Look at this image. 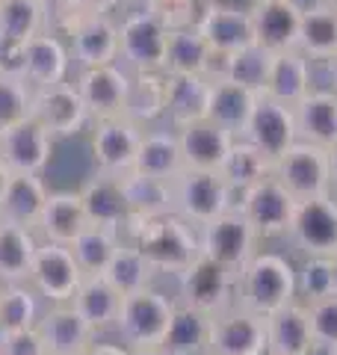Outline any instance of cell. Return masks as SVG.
Wrapping results in <instances>:
<instances>
[{"label":"cell","mask_w":337,"mask_h":355,"mask_svg":"<svg viewBox=\"0 0 337 355\" xmlns=\"http://www.w3.org/2000/svg\"><path fill=\"white\" fill-rule=\"evenodd\" d=\"M198 33L207 39L210 48L225 51V53H237L257 42L249 9L225 6V3H213L207 9V15L198 24Z\"/></svg>","instance_id":"27"},{"label":"cell","mask_w":337,"mask_h":355,"mask_svg":"<svg viewBox=\"0 0 337 355\" xmlns=\"http://www.w3.org/2000/svg\"><path fill=\"white\" fill-rule=\"evenodd\" d=\"M219 172L234 190H249L257 181L273 175V157H266V154L245 137H237Z\"/></svg>","instance_id":"40"},{"label":"cell","mask_w":337,"mask_h":355,"mask_svg":"<svg viewBox=\"0 0 337 355\" xmlns=\"http://www.w3.org/2000/svg\"><path fill=\"white\" fill-rule=\"evenodd\" d=\"M290 246L302 254H337V196H317L296 202V214L287 231Z\"/></svg>","instance_id":"11"},{"label":"cell","mask_w":337,"mask_h":355,"mask_svg":"<svg viewBox=\"0 0 337 355\" xmlns=\"http://www.w3.org/2000/svg\"><path fill=\"white\" fill-rule=\"evenodd\" d=\"M293 302H299L296 266L290 263L287 254L257 249L237 272V305L269 317Z\"/></svg>","instance_id":"2"},{"label":"cell","mask_w":337,"mask_h":355,"mask_svg":"<svg viewBox=\"0 0 337 355\" xmlns=\"http://www.w3.org/2000/svg\"><path fill=\"white\" fill-rule=\"evenodd\" d=\"M77 193H80L89 225L112 228L119 234H125V228L133 222V214H130V205H128V196H125V187H121L119 175L95 172Z\"/></svg>","instance_id":"20"},{"label":"cell","mask_w":337,"mask_h":355,"mask_svg":"<svg viewBox=\"0 0 337 355\" xmlns=\"http://www.w3.org/2000/svg\"><path fill=\"white\" fill-rule=\"evenodd\" d=\"M0 355H48L42 343L39 329H21V331H3L0 335Z\"/></svg>","instance_id":"50"},{"label":"cell","mask_w":337,"mask_h":355,"mask_svg":"<svg viewBox=\"0 0 337 355\" xmlns=\"http://www.w3.org/2000/svg\"><path fill=\"white\" fill-rule=\"evenodd\" d=\"M266 335L269 352L273 355H308L313 347V331L308 305L293 302L266 317Z\"/></svg>","instance_id":"32"},{"label":"cell","mask_w":337,"mask_h":355,"mask_svg":"<svg viewBox=\"0 0 337 355\" xmlns=\"http://www.w3.org/2000/svg\"><path fill=\"white\" fill-rule=\"evenodd\" d=\"M74 86L92 121L125 116L128 92H130V71L121 62L98 65V69H77Z\"/></svg>","instance_id":"14"},{"label":"cell","mask_w":337,"mask_h":355,"mask_svg":"<svg viewBox=\"0 0 337 355\" xmlns=\"http://www.w3.org/2000/svg\"><path fill=\"white\" fill-rule=\"evenodd\" d=\"M48 30L44 0H0V71L21 74V48Z\"/></svg>","instance_id":"13"},{"label":"cell","mask_w":337,"mask_h":355,"mask_svg":"<svg viewBox=\"0 0 337 355\" xmlns=\"http://www.w3.org/2000/svg\"><path fill=\"white\" fill-rule=\"evenodd\" d=\"M30 119L51 133L53 139L71 137V133L83 130L89 119V110L83 104L77 86L62 80L53 86H39L33 89V107H30Z\"/></svg>","instance_id":"16"},{"label":"cell","mask_w":337,"mask_h":355,"mask_svg":"<svg viewBox=\"0 0 337 355\" xmlns=\"http://www.w3.org/2000/svg\"><path fill=\"white\" fill-rule=\"evenodd\" d=\"M266 355H273V352H266Z\"/></svg>","instance_id":"60"},{"label":"cell","mask_w":337,"mask_h":355,"mask_svg":"<svg viewBox=\"0 0 337 355\" xmlns=\"http://www.w3.org/2000/svg\"><path fill=\"white\" fill-rule=\"evenodd\" d=\"M175 187V214L184 216L189 225H207L216 216L237 210L240 190L225 181L222 172L207 169H184L172 181Z\"/></svg>","instance_id":"4"},{"label":"cell","mask_w":337,"mask_h":355,"mask_svg":"<svg viewBox=\"0 0 337 355\" xmlns=\"http://www.w3.org/2000/svg\"><path fill=\"white\" fill-rule=\"evenodd\" d=\"M33 86L21 74L0 71V130L30 119Z\"/></svg>","instance_id":"47"},{"label":"cell","mask_w":337,"mask_h":355,"mask_svg":"<svg viewBox=\"0 0 337 355\" xmlns=\"http://www.w3.org/2000/svg\"><path fill=\"white\" fill-rule=\"evenodd\" d=\"M273 60H275V53L266 51L263 44L254 42V44H249V48L231 53L228 80L243 83V86H249V89H254V92L263 95L266 80H269V71H273Z\"/></svg>","instance_id":"46"},{"label":"cell","mask_w":337,"mask_h":355,"mask_svg":"<svg viewBox=\"0 0 337 355\" xmlns=\"http://www.w3.org/2000/svg\"><path fill=\"white\" fill-rule=\"evenodd\" d=\"M69 36L71 65H77V69H98V65L119 62V24L110 15H83Z\"/></svg>","instance_id":"22"},{"label":"cell","mask_w":337,"mask_h":355,"mask_svg":"<svg viewBox=\"0 0 337 355\" xmlns=\"http://www.w3.org/2000/svg\"><path fill=\"white\" fill-rule=\"evenodd\" d=\"M329 172H331V193L337 196V142L329 148Z\"/></svg>","instance_id":"53"},{"label":"cell","mask_w":337,"mask_h":355,"mask_svg":"<svg viewBox=\"0 0 337 355\" xmlns=\"http://www.w3.org/2000/svg\"><path fill=\"white\" fill-rule=\"evenodd\" d=\"M210 57V44L198 33V27H184V30H168V44H166V74H205V65Z\"/></svg>","instance_id":"42"},{"label":"cell","mask_w":337,"mask_h":355,"mask_svg":"<svg viewBox=\"0 0 337 355\" xmlns=\"http://www.w3.org/2000/svg\"><path fill=\"white\" fill-rule=\"evenodd\" d=\"M249 12L257 44L273 53L299 48L302 15H305V6L299 0H254Z\"/></svg>","instance_id":"19"},{"label":"cell","mask_w":337,"mask_h":355,"mask_svg":"<svg viewBox=\"0 0 337 355\" xmlns=\"http://www.w3.org/2000/svg\"><path fill=\"white\" fill-rule=\"evenodd\" d=\"M178 302L216 317L219 311L237 305V272L210 261L207 254L198 258L178 275Z\"/></svg>","instance_id":"5"},{"label":"cell","mask_w":337,"mask_h":355,"mask_svg":"<svg viewBox=\"0 0 337 355\" xmlns=\"http://www.w3.org/2000/svg\"><path fill=\"white\" fill-rule=\"evenodd\" d=\"M210 95H213V80H207L205 74H168L166 125L178 130L184 125L207 119Z\"/></svg>","instance_id":"28"},{"label":"cell","mask_w":337,"mask_h":355,"mask_svg":"<svg viewBox=\"0 0 337 355\" xmlns=\"http://www.w3.org/2000/svg\"><path fill=\"white\" fill-rule=\"evenodd\" d=\"M36 329L48 355H83L98 340L95 329L86 323L71 302L48 305L42 311Z\"/></svg>","instance_id":"21"},{"label":"cell","mask_w":337,"mask_h":355,"mask_svg":"<svg viewBox=\"0 0 337 355\" xmlns=\"http://www.w3.org/2000/svg\"><path fill=\"white\" fill-rule=\"evenodd\" d=\"M257 98H261V92H254L249 86L234 83V80H219V83H213L207 119L216 121L219 128L231 130L234 137H243L257 107Z\"/></svg>","instance_id":"33"},{"label":"cell","mask_w":337,"mask_h":355,"mask_svg":"<svg viewBox=\"0 0 337 355\" xmlns=\"http://www.w3.org/2000/svg\"><path fill=\"white\" fill-rule=\"evenodd\" d=\"M53 157V137L39 121L24 119L0 130V160L15 175H42Z\"/></svg>","instance_id":"17"},{"label":"cell","mask_w":337,"mask_h":355,"mask_svg":"<svg viewBox=\"0 0 337 355\" xmlns=\"http://www.w3.org/2000/svg\"><path fill=\"white\" fill-rule=\"evenodd\" d=\"M296 113V130L302 142L331 148L337 142V92L313 86L311 92L293 107Z\"/></svg>","instance_id":"26"},{"label":"cell","mask_w":337,"mask_h":355,"mask_svg":"<svg viewBox=\"0 0 337 355\" xmlns=\"http://www.w3.org/2000/svg\"><path fill=\"white\" fill-rule=\"evenodd\" d=\"M168 27L151 9L130 12L119 24V62L133 71H163Z\"/></svg>","instance_id":"6"},{"label":"cell","mask_w":337,"mask_h":355,"mask_svg":"<svg viewBox=\"0 0 337 355\" xmlns=\"http://www.w3.org/2000/svg\"><path fill=\"white\" fill-rule=\"evenodd\" d=\"M142 125H137L128 116H116V119H104L95 121L92 130V160H95V172H107V175H128L137 166V154H139V142H142Z\"/></svg>","instance_id":"15"},{"label":"cell","mask_w":337,"mask_h":355,"mask_svg":"<svg viewBox=\"0 0 337 355\" xmlns=\"http://www.w3.org/2000/svg\"><path fill=\"white\" fill-rule=\"evenodd\" d=\"M48 196L51 193L42 181V175H12V181L3 193V202H0V219H9L24 228H36Z\"/></svg>","instance_id":"35"},{"label":"cell","mask_w":337,"mask_h":355,"mask_svg":"<svg viewBox=\"0 0 337 355\" xmlns=\"http://www.w3.org/2000/svg\"><path fill=\"white\" fill-rule=\"evenodd\" d=\"M184 169H187V163H184L181 137H178V130L172 125L145 128L133 172L151 175V178H163V181H175V178L181 175Z\"/></svg>","instance_id":"25"},{"label":"cell","mask_w":337,"mask_h":355,"mask_svg":"<svg viewBox=\"0 0 337 355\" xmlns=\"http://www.w3.org/2000/svg\"><path fill=\"white\" fill-rule=\"evenodd\" d=\"M178 299L157 287H142L137 293L121 296V311L116 320V331L128 349L137 347H157L163 343L168 323L175 317Z\"/></svg>","instance_id":"3"},{"label":"cell","mask_w":337,"mask_h":355,"mask_svg":"<svg viewBox=\"0 0 337 355\" xmlns=\"http://www.w3.org/2000/svg\"><path fill=\"white\" fill-rule=\"evenodd\" d=\"M308 355H337V347H331V343H317L313 340V347Z\"/></svg>","instance_id":"56"},{"label":"cell","mask_w":337,"mask_h":355,"mask_svg":"<svg viewBox=\"0 0 337 355\" xmlns=\"http://www.w3.org/2000/svg\"><path fill=\"white\" fill-rule=\"evenodd\" d=\"M299 51L311 62H331L337 57V9L329 3L305 6L299 33Z\"/></svg>","instance_id":"37"},{"label":"cell","mask_w":337,"mask_h":355,"mask_svg":"<svg viewBox=\"0 0 337 355\" xmlns=\"http://www.w3.org/2000/svg\"><path fill=\"white\" fill-rule=\"evenodd\" d=\"M69 71H71V51L65 48V42L53 30L39 33L21 48V77L33 89L69 80Z\"/></svg>","instance_id":"23"},{"label":"cell","mask_w":337,"mask_h":355,"mask_svg":"<svg viewBox=\"0 0 337 355\" xmlns=\"http://www.w3.org/2000/svg\"><path fill=\"white\" fill-rule=\"evenodd\" d=\"M331 263H334V293H337V254L331 258Z\"/></svg>","instance_id":"58"},{"label":"cell","mask_w":337,"mask_h":355,"mask_svg":"<svg viewBox=\"0 0 337 355\" xmlns=\"http://www.w3.org/2000/svg\"><path fill=\"white\" fill-rule=\"evenodd\" d=\"M269 335L266 317L243 305H231L210 320V352L207 355H266Z\"/></svg>","instance_id":"12"},{"label":"cell","mask_w":337,"mask_h":355,"mask_svg":"<svg viewBox=\"0 0 337 355\" xmlns=\"http://www.w3.org/2000/svg\"><path fill=\"white\" fill-rule=\"evenodd\" d=\"M86 225H89V219L80 202V193H51L33 231H36L39 240L71 246Z\"/></svg>","instance_id":"29"},{"label":"cell","mask_w":337,"mask_h":355,"mask_svg":"<svg viewBox=\"0 0 337 355\" xmlns=\"http://www.w3.org/2000/svg\"><path fill=\"white\" fill-rule=\"evenodd\" d=\"M125 240L137 246L145 261L154 266L157 275H181L201 254L198 228L189 225L184 216L163 214L151 219H133L125 228Z\"/></svg>","instance_id":"1"},{"label":"cell","mask_w":337,"mask_h":355,"mask_svg":"<svg viewBox=\"0 0 337 355\" xmlns=\"http://www.w3.org/2000/svg\"><path fill=\"white\" fill-rule=\"evenodd\" d=\"M325 65H329V83H331V89L337 92V57L331 62H325Z\"/></svg>","instance_id":"57"},{"label":"cell","mask_w":337,"mask_h":355,"mask_svg":"<svg viewBox=\"0 0 337 355\" xmlns=\"http://www.w3.org/2000/svg\"><path fill=\"white\" fill-rule=\"evenodd\" d=\"M39 293L27 282L0 284V331L33 329L42 317Z\"/></svg>","instance_id":"44"},{"label":"cell","mask_w":337,"mask_h":355,"mask_svg":"<svg viewBox=\"0 0 337 355\" xmlns=\"http://www.w3.org/2000/svg\"><path fill=\"white\" fill-rule=\"evenodd\" d=\"M213 3L216 0H145V9H151L168 30H184L198 27Z\"/></svg>","instance_id":"48"},{"label":"cell","mask_w":337,"mask_h":355,"mask_svg":"<svg viewBox=\"0 0 337 355\" xmlns=\"http://www.w3.org/2000/svg\"><path fill=\"white\" fill-rule=\"evenodd\" d=\"M80 282H83V272L77 266L71 249L60 246V243L39 240V249L33 254V263L27 272V284L33 291L48 305H62V302H71Z\"/></svg>","instance_id":"10"},{"label":"cell","mask_w":337,"mask_h":355,"mask_svg":"<svg viewBox=\"0 0 337 355\" xmlns=\"http://www.w3.org/2000/svg\"><path fill=\"white\" fill-rule=\"evenodd\" d=\"M104 279L116 287L121 296H128V293L142 291V287H151L157 272H154V266L145 261V254L133 246L130 240H125L119 246V252L112 254L110 266L104 270Z\"/></svg>","instance_id":"43"},{"label":"cell","mask_w":337,"mask_h":355,"mask_svg":"<svg viewBox=\"0 0 337 355\" xmlns=\"http://www.w3.org/2000/svg\"><path fill=\"white\" fill-rule=\"evenodd\" d=\"M311 89H313V62L305 53L299 48L275 53L263 95L275 98V101L287 104V107H296Z\"/></svg>","instance_id":"30"},{"label":"cell","mask_w":337,"mask_h":355,"mask_svg":"<svg viewBox=\"0 0 337 355\" xmlns=\"http://www.w3.org/2000/svg\"><path fill=\"white\" fill-rule=\"evenodd\" d=\"M168 107V74L166 71H133L125 116L137 125L148 128L154 121L166 119Z\"/></svg>","instance_id":"34"},{"label":"cell","mask_w":337,"mask_h":355,"mask_svg":"<svg viewBox=\"0 0 337 355\" xmlns=\"http://www.w3.org/2000/svg\"><path fill=\"white\" fill-rule=\"evenodd\" d=\"M178 137H181V151H184L187 169H207V172L222 169L234 139H237L231 130L219 128L216 121H210V119L178 128Z\"/></svg>","instance_id":"24"},{"label":"cell","mask_w":337,"mask_h":355,"mask_svg":"<svg viewBox=\"0 0 337 355\" xmlns=\"http://www.w3.org/2000/svg\"><path fill=\"white\" fill-rule=\"evenodd\" d=\"M334 293V263L325 254H305L296 266V299L313 305Z\"/></svg>","instance_id":"45"},{"label":"cell","mask_w":337,"mask_h":355,"mask_svg":"<svg viewBox=\"0 0 337 355\" xmlns=\"http://www.w3.org/2000/svg\"><path fill=\"white\" fill-rule=\"evenodd\" d=\"M311 317V331L317 343H331L337 347V293L320 299V302L308 305Z\"/></svg>","instance_id":"49"},{"label":"cell","mask_w":337,"mask_h":355,"mask_svg":"<svg viewBox=\"0 0 337 355\" xmlns=\"http://www.w3.org/2000/svg\"><path fill=\"white\" fill-rule=\"evenodd\" d=\"M130 355H172L163 343H157V347H137V349H130Z\"/></svg>","instance_id":"55"},{"label":"cell","mask_w":337,"mask_h":355,"mask_svg":"<svg viewBox=\"0 0 337 355\" xmlns=\"http://www.w3.org/2000/svg\"><path fill=\"white\" fill-rule=\"evenodd\" d=\"M249 142H254L266 157H273V163L284 154L287 148H293L299 142V130H296V113L293 107L275 101L269 95L257 98V107L252 113L249 128L243 133Z\"/></svg>","instance_id":"18"},{"label":"cell","mask_w":337,"mask_h":355,"mask_svg":"<svg viewBox=\"0 0 337 355\" xmlns=\"http://www.w3.org/2000/svg\"><path fill=\"white\" fill-rule=\"evenodd\" d=\"M210 314L178 302L175 317L168 323L163 347L172 355H207L210 352Z\"/></svg>","instance_id":"39"},{"label":"cell","mask_w":337,"mask_h":355,"mask_svg":"<svg viewBox=\"0 0 337 355\" xmlns=\"http://www.w3.org/2000/svg\"><path fill=\"white\" fill-rule=\"evenodd\" d=\"M39 249V237L33 228L0 219V284L27 282L33 254Z\"/></svg>","instance_id":"36"},{"label":"cell","mask_w":337,"mask_h":355,"mask_svg":"<svg viewBox=\"0 0 337 355\" xmlns=\"http://www.w3.org/2000/svg\"><path fill=\"white\" fill-rule=\"evenodd\" d=\"M44 3H48V0H44Z\"/></svg>","instance_id":"61"},{"label":"cell","mask_w":337,"mask_h":355,"mask_svg":"<svg viewBox=\"0 0 337 355\" xmlns=\"http://www.w3.org/2000/svg\"><path fill=\"white\" fill-rule=\"evenodd\" d=\"M198 243H201V254L240 272L245 261L261 246V237L252 228V222L243 216V210H228V214H222L198 228Z\"/></svg>","instance_id":"8"},{"label":"cell","mask_w":337,"mask_h":355,"mask_svg":"<svg viewBox=\"0 0 337 355\" xmlns=\"http://www.w3.org/2000/svg\"><path fill=\"white\" fill-rule=\"evenodd\" d=\"M322 3H329V6H334V9H337V0H322Z\"/></svg>","instance_id":"59"},{"label":"cell","mask_w":337,"mask_h":355,"mask_svg":"<svg viewBox=\"0 0 337 355\" xmlns=\"http://www.w3.org/2000/svg\"><path fill=\"white\" fill-rule=\"evenodd\" d=\"M71 305L80 311V317L95 329V335H104V331L116 329V320L121 311V293L104 275H83L77 293L71 296Z\"/></svg>","instance_id":"31"},{"label":"cell","mask_w":337,"mask_h":355,"mask_svg":"<svg viewBox=\"0 0 337 355\" xmlns=\"http://www.w3.org/2000/svg\"><path fill=\"white\" fill-rule=\"evenodd\" d=\"M125 243V237L112 228H101V225H86L77 240L71 243V254L83 275H104L110 266L112 254L119 252V246Z\"/></svg>","instance_id":"41"},{"label":"cell","mask_w":337,"mask_h":355,"mask_svg":"<svg viewBox=\"0 0 337 355\" xmlns=\"http://www.w3.org/2000/svg\"><path fill=\"white\" fill-rule=\"evenodd\" d=\"M80 6H86L89 12H101V15H110L116 6H121V0H77Z\"/></svg>","instance_id":"52"},{"label":"cell","mask_w":337,"mask_h":355,"mask_svg":"<svg viewBox=\"0 0 337 355\" xmlns=\"http://www.w3.org/2000/svg\"><path fill=\"white\" fill-rule=\"evenodd\" d=\"M83 355H130V349L125 347V343H92Z\"/></svg>","instance_id":"51"},{"label":"cell","mask_w":337,"mask_h":355,"mask_svg":"<svg viewBox=\"0 0 337 355\" xmlns=\"http://www.w3.org/2000/svg\"><path fill=\"white\" fill-rule=\"evenodd\" d=\"M121 187H125L133 219H151V216L175 214V187H172V181L139 175V172H128V175H121Z\"/></svg>","instance_id":"38"},{"label":"cell","mask_w":337,"mask_h":355,"mask_svg":"<svg viewBox=\"0 0 337 355\" xmlns=\"http://www.w3.org/2000/svg\"><path fill=\"white\" fill-rule=\"evenodd\" d=\"M237 210H243V216L252 222L261 243L278 240V237H287L290 231V222H293V214H296V198L281 187L275 175H269L254 187H249V190H240Z\"/></svg>","instance_id":"9"},{"label":"cell","mask_w":337,"mask_h":355,"mask_svg":"<svg viewBox=\"0 0 337 355\" xmlns=\"http://www.w3.org/2000/svg\"><path fill=\"white\" fill-rule=\"evenodd\" d=\"M12 169H9V166L0 160V202H3V193H6V187H9V181H12Z\"/></svg>","instance_id":"54"},{"label":"cell","mask_w":337,"mask_h":355,"mask_svg":"<svg viewBox=\"0 0 337 355\" xmlns=\"http://www.w3.org/2000/svg\"><path fill=\"white\" fill-rule=\"evenodd\" d=\"M273 175L281 181V187L296 198H317L331 196V172H329V148L313 146V142H296L273 163Z\"/></svg>","instance_id":"7"},{"label":"cell","mask_w":337,"mask_h":355,"mask_svg":"<svg viewBox=\"0 0 337 355\" xmlns=\"http://www.w3.org/2000/svg\"><path fill=\"white\" fill-rule=\"evenodd\" d=\"M142 3H145V0H142Z\"/></svg>","instance_id":"62"}]
</instances>
